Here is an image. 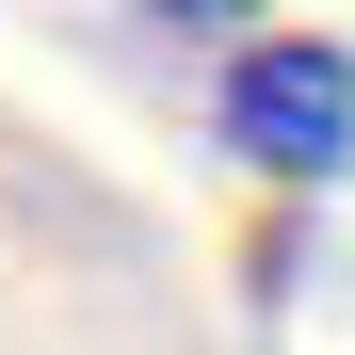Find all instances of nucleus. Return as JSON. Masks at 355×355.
I'll list each match as a JSON object with an SVG mask.
<instances>
[{"label":"nucleus","instance_id":"obj_2","mask_svg":"<svg viewBox=\"0 0 355 355\" xmlns=\"http://www.w3.org/2000/svg\"><path fill=\"white\" fill-rule=\"evenodd\" d=\"M113 17H162V33H226L243 0H113Z\"/></svg>","mask_w":355,"mask_h":355},{"label":"nucleus","instance_id":"obj_1","mask_svg":"<svg viewBox=\"0 0 355 355\" xmlns=\"http://www.w3.org/2000/svg\"><path fill=\"white\" fill-rule=\"evenodd\" d=\"M226 146L259 178H339L355 162V49H243L226 65Z\"/></svg>","mask_w":355,"mask_h":355}]
</instances>
